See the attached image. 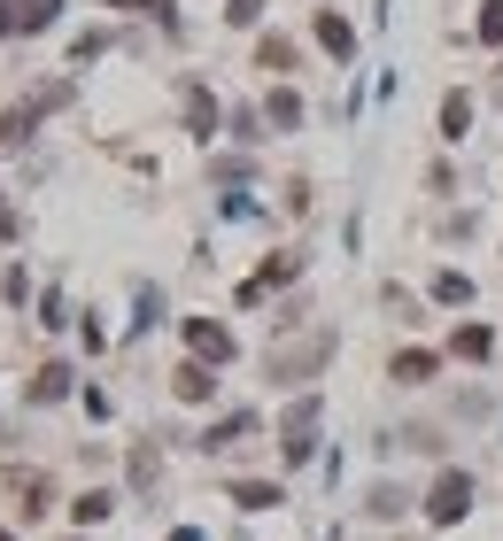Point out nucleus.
<instances>
[{
    "label": "nucleus",
    "instance_id": "16",
    "mask_svg": "<svg viewBox=\"0 0 503 541\" xmlns=\"http://www.w3.org/2000/svg\"><path fill=\"white\" fill-rule=\"evenodd\" d=\"M264 116H271V124H279V132H295V124H302V101H295V93H287V86H279V93H271V101H264Z\"/></svg>",
    "mask_w": 503,
    "mask_h": 541
},
{
    "label": "nucleus",
    "instance_id": "26",
    "mask_svg": "<svg viewBox=\"0 0 503 541\" xmlns=\"http://www.w3.org/2000/svg\"><path fill=\"white\" fill-rule=\"evenodd\" d=\"M109 8H124V0H109Z\"/></svg>",
    "mask_w": 503,
    "mask_h": 541
},
{
    "label": "nucleus",
    "instance_id": "21",
    "mask_svg": "<svg viewBox=\"0 0 503 541\" xmlns=\"http://www.w3.org/2000/svg\"><path fill=\"white\" fill-rule=\"evenodd\" d=\"M109 503H117V495H101V487H93V495H78V518L93 526V518H109Z\"/></svg>",
    "mask_w": 503,
    "mask_h": 541
},
{
    "label": "nucleus",
    "instance_id": "9",
    "mask_svg": "<svg viewBox=\"0 0 503 541\" xmlns=\"http://www.w3.org/2000/svg\"><path fill=\"white\" fill-rule=\"evenodd\" d=\"M233 503H240V511H279L287 495H279L271 480H233Z\"/></svg>",
    "mask_w": 503,
    "mask_h": 541
},
{
    "label": "nucleus",
    "instance_id": "23",
    "mask_svg": "<svg viewBox=\"0 0 503 541\" xmlns=\"http://www.w3.org/2000/svg\"><path fill=\"white\" fill-rule=\"evenodd\" d=\"M132 8H148L155 24H171V0H132Z\"/></svg>",
    "mask_w": 503,
    "mask_h": 541
},
{
    "label": "nucleus",
    "instance_id": "5",
    "mask_svg": "<svg viewBox=\"0 0 503 541\" xmlns=\"http://www.w3.org/2000/svg\"><path fill=\"white\" fill-rule=\"evenodd\" d=\"M295 271H302V256H271V263H264V271H256V279L240 286V302H248V310H256V302H264L271 286H287V279H295Z\"/></svg>",
    "mask_w": 503,
    "mask_h": 541
},
{
    "label": "nucleus",
    "instance_id": "15",
    "mask_svg": "<svg viewBox=\"0 0 503 541\" xmlns=\"http://www.w3.org/2000/svg\"><path fill=\"white\" fill-rule=\"evenodd\" d=\"M488 325H457V341H449V356H465V364H480V356H488Z\"/></svg>",
    "mask_w": 503,
    "mask_h": 541
},
{
    "label": "nucleus",
    "instance_id": "24",
    "mask_svg": "<svg viewBox=\"0 0 503 541\" xmlns=\"http://www.w3.org/2000/svg\"><path fill=\"white\" fill-rule=\"evenodd\" d=\"M171 541H209V534H202V526H178V534H171Z\"/></svg>",
    "mask_w": 503,
    "mask_h": 541
},
{
    "label": "nucleus",
    "instance_id": "7",
    "mask_svg": "<svg viewBox=\"0 0 503 541\" xmlns=\"http://www.w3.org/2000/svg\"><path fill=\"white\" fill-rule=\"evenodd\" d=\"M387 379H395V387H426V379H434V356H426V348H403V356L387 364Z\"/></svg>",
    "mask_w": 503,
    "mask_h": 541
},
{
    "label": "nucleus",
    "instance_id": "1",
    "mask_svg": "<svg viewBox=\"0 0 503 541\" xmlns=\"http://www.w3.org/2000/svg\"><path fill=\"white\" fill-rule=\"evenodd\" d=\"M465 511H473V472H442L434 495H426V518H434V526H457Z\"/></svg>",
    "mask_w": 503,
    "mask_h": 541
},
{
    "label": "nucleus",
    "instance_id": "13",
    "mask_svg": "<svg viewBox=\"0 0 503 541\" xmlns=\"http://www.w3.org/2000/svg\"><path fill=\"white\" fill-rule=\"evenodd\" d=\"M465 124H473V93H449L442 101V140H465Z\"/></svg>",
    "mask_w": 503,
    "mask_h": 541
},
{
    "label": "nucleus",
    "instance_id": "17",
    "mask_svg": "<svg viewBox=\"0 0 503 541\" xmlns=\"http://www.w3.org/2000/svg\"><path fill=\"white\" fill-rule=\"evenodd\" d=\"M434 302H449V310L473 302V279H465V271H442V279H434Z\"/></svg>",
    "mask_w": 503,
    "mask_h": 541
},
{
    "label": "nucleus",
    "instance_id": "4",
    "mask_svg": "<svg viewBox=\"0 0 503 541\" xmlns=\"http://www.w3.org/2000/svg\"><path fill=\"white\" fill-rule=\"evenodd\" d=\"M186 348H194V364H233V333H225V325H209V317L186 325Z\"/></svg>",
    "mask_w": 503,
    "mask_h": 541
},
{
    "label": "nucleus",
    "instance_id": "12",
    "mask_svg": "<svg viewBox=\"0 0 503 541\" xmlns=\"http://www.w3.org/2000/svg\"><path fill=\"white\" fill-rule=\"evenodd\" d=\"M8 16H16V31H47L55 24V0H8Z\"/></svg>",
    "mask_w": 503,
    "mask_h": 541
},
{
    "label": "nucleus",
    "instance_id": "19",
    "mask_svg": "<svg viewBox=\"0 0 503 541\" xmlns=\"http://www.w3.org/2000/svg\"><path fill=\"white\" fill-rule=\"evenodd\" d=\"M372 518H395V511H411V495L403 487H372V503H364Z\"/></svg>",
    "mask_w": 503,
    "mask_h": 541
},
{
    "label": "nucleus",
    "instance_id": "27",
    "mask_svg": "<svg viewBox=\"0 0 503 541\" xmlns=\"http://www.w3.org/2000/svg\"><path fill=\"white\" fill-rule=\"evenodd\" d=\"M0 541H8V534H0Z\"/></svg>",
    "mask_w": 503,
    "mask_h": 541
},
{
    "label": "nucleus",
    "instance_id": "18",
    "mask_svg": "<svg viewBox=\"0 0 503 541\" xmlns=\"http://www.w3.org/2000/svg\"><path fill=\"white\" fill-rule=\"evenodd\" d=\"M256 426V418H248V410H233V418H225V426H209L202 433V449H225V441H240V433Z\"/></svg>",
    "mask_w": 503,
    "mask_h": 541
},
{
    "label": "nucleus",
    "instance_id": "8",
    "mask_svg": "<svg viewBox=\"0 0 503 541\" xmlns=\"http://www.w3.org/2000/svg\"><path fill=\"white\" fill-rule=\"evenodd\" d=\"M186 132H194V140H217V101H209L202 86H186Z\"/></svg>",
    "mask_w": 503,
    "mask_h": 541
},
{
    "label": "nucleus",
    "instance_id": "2",
    "mask_svg": "<svg viewBox=\"0 0 503 541\" xmlns=\"http://www.w3.org/2000/svg\"><path fill=\"white\" fill-rule=\"evenodd\" d=\"M279 449H287V464H302V456L318 449V395H302L295 410H287V426H279Z\"/></svg>",
    "mask_w": 503,
    "mask_h": 541
},
{
    "label": "nucleus",
    "instance_id": "3",
    "mask_svg": "<svg viewBox=\"0 0 503 541\" xmlns=\"http://www.w3.org/2000/svg\"><path fill=\"white\" fill-rule=\"evenodd\" d=\"M326 356H333V333H310L302 348H279V356H271V379H310Z\"/></svg>",
    "mask_w": 503,
    "mask_h": 541
},
{
    "label": "nucleus",
    "instance_id": "14",
    "mask_svg": "<svg viewBox=\"0 0 503 541\" xmlns=\"http://www.w3.org/2000/svg\"><path fill=\"white\" fill-rule=\"evenodd\" d=\"M256 62H264V70H295V39L264 31V39H256Z\"/></svg>",
    "mask_w": 503,
    "mask_h": 541
},
{
    "label": "nucleus",
    "instance_id": "10",
    "mask_svg": "<svg viewBox=\"0 0 503 541\" xmlns=\"http://www.w3.org/2000/svg\"><path fill=\"white\" fill-rule=\"evenodd\" d=\"M70 395V364H39L31 371V402H62Z\"/></svg>",
    "mask_w": 503,
    "mask_h": 541
},
{
    "label": "nucleus",
    "instance_id": "22",
    "mask_svg": "<svg viewBox=\"0 0 503 541\" xmlns=\"http://www.w3.org/2000/svg\"><path fill=\"white\" fill-rule=\"evenodd\" d=\"M256 16H264V0H233L225 8V24H256Z\"/></svg>",
    "mask_w": 503,
    "mask_h": 541
},
{
    "label": "nucleus",
    "instance_id": "25",
    "mask_svg": "<svg viewBox=\"0 0 503 541\" xmlns=\"http://www.w3.org/2000/svg\"><path fill=\"white\" fill-rule=\"evenodd\" d=\"M0 31H16V16H8V0H0Z\"/></svg>",
    "mask_w": 503,
    "mask_h": 541
},
{
    "label": "nucleus",
    "instance_id": "20",
    "mask_svg": "<svg viewBox=\"0 0 503 541\" xmlns=\"http://www.w3.org/2000/svg\"><path fill=\"white\" fill-rule=\"evenodd\" d=\"M480 47H503V0H488V8H480Z\"/></svg>",
    "mask_w": 503,
    "mask_h": 541
},
{
    "label": "nucleus",
    "instance_id": "6",
    "mask_svg": "<svg viewBox=\"0 0 503 541\" xmlns=\"http://www.w3.org/2000/svg\"><path fill=\"white\" fill-rule=\"evenodd\" d=\"M318 47L349 62L356 55V24H349V16H333V8H318Z\"/></svg>",
    "mask_w": 503,
    "mask_h": 541
},
{
    "label": "nucleus",
    "instance_id": "11",
    "mask_svg": "<svg viewBox=\"0 0 503 541\" xmlns=\"http://www.w3.org/2000/svg\"><path fill=\"white\" fill-rule=\"evenodd\" d=\"M171 387H178V402H209V395H217L209 364H178V379H171Z\"/></svg>",
    "mask_w": 503,
    "mask_h": 541
}]
</instances>
